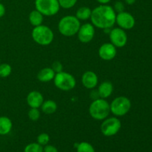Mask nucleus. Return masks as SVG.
<instances>
[{"instance_id":"1","label":"nucleus","mask_w":152,"mask_h":152,"mask_svg":"<svg viewBox=\"0 0 152 152\" xmlns=\"http://www.w3.org/2000/svg\"><path fill=\"white\" fill-rule=\"evenodd\" d=\"M116 15L113 7L108 4H99L92 10L91 22L95 28L105 31L115 25Z\"/></svg>"},{"instance_id":"2","label":"nucleus","mask_w":152,"mask_h":152,"mask_svg":"<svg viewBox=\"0 0 152 152\" xmlns=\"http://www.w3.org/2000/svg\"><path fill=\"white\" fill-rule=\"evenodd\" d=\"M81 23L74 15H67L61 18L58 23V30L62 36L71 37L77 34Z\"/></svg>"},{"instance_id":"3","label":"nucleus","mask_w":152,"mask_h":152,"mask_svg":"<svg viewBox=\"0 0 152 152\" xmlns=\"http://www.w3.org/2000/svg\"><path fill=\"white\" fill-rule=\"evenodd\" d=\"M89 114L96 120H104L111 113L110 104L105 99L98 98L92 101L89 105Z\"/></svg>"},{"instance_id":"4","label":"nucleus","mask_w":152,"mask_h":152,"mask_svg":"<svg viewBox=\"0 0 152 152\" xmlns=\"http://www.w3.org/2000/svg\"><path fill=\"white\" fill-rule=\"evenodd\" d=\"M31 37L37 44L47 46L51 44L54 39V34L50 28L47 25H41L34 27L31 31Z\"/></svg>"},{"instance_id":"5","label":"nucleus","mask_w":152,"mask_h":152,"mask_svg":"<svg viewBox=\"0 0 152 152\" xmlns=\"http://www.w3.org/2000/svg\"><path fill=\"white\" fill-rule=\"evenodd\" d=\"M132 108V102L128 97L120 96L114 98L110 103V110L115 117H120L126 115Z\"/></svg>"},{"instance_id":"6","label":"nucleus","mask_w":152,"mask_h":152,"mask_svg":"<svg viewBox=\"0 0 152 152\" xmlns=\"http://www.w3.org/2000/svg\"><path fill=\"white\" fill-rule=\"evenodd\" d=\"M53 83L58 89L63 91L73 90L77 85L76 79L74 76L65 71L56 73L53 79Z\"/></svg>"},{"instance_id":"7","label":"nucleus","mask_w":152,"mask_h":152,"mask_svg":"<svg viewBox=\"0 0 152 152\" xmlns=\"http://www.w3.org/2000/svg\"><path fill=\"white\" fill-rule=\"evenodd\" d=\"M34 4L36 10L44 16H55L61 8L58 0H35Z\"/></svg>"},{"instance_id":"8","label":"nucleus","mask_w":152,"mask_h":152,"mask_svg":"<svg viewBox=\"0 0 152 152\" xmlns=\"http://www.w3.org/2000/svg\"><path fill=\"white\" fill-rule=\"evenodd\" d=\"M122 123L117 117H108L102 120L100 130L102 134L105 137H112L117 134L120 131Z\"/></svg>"},{"instance_id":"9","label":"nucleus","mask_w":152,"mask_h":152,"mask_svg":"<svg viewBox=\"0 0 152 152\" xmlns=\"http://www.w3.org/2000/svg\"><path fill=\"white\" fill-rule=\"evenodd\" d=\"M110 42L117 48H121L126 46L128 42V36L126 31L120 28H114L109 31Z\"/></svg>"},{"instance_id":"10","label":"nucleus","mask_w":152,"mask_h":152,"mask_svg":"<svg viewBox=\"0 0 152 152\" xmlns=\"http://www.w3.org/2000/svg\"><path fill=\"white\" fill-rule=\"evenodd\" d=\"M135 19L132 13L126 11L120 12L116 15L115 24L118 25L119 28L123 30H131L134 27Z\"/></svg>"},{"instance_id":"11","label":"nucleus","mask_w":152,"mask_h":152,"mask_svg":"<svg viewBox=\"0 0 152 152\" xmlns=\"http://www.w3.org/2000/svg\"><path fill=\"white\" fill-rule=\"evenodd\" d=\"M77 37L82 43H88L93 40L95 35V27L91 23L80 25L77 32Z\"/></svg>"},{"instance_id":"12","label":"nucleus","mask_w":152,"mask_h":152,"mask_svg":"<svg viewBox=\"0 0 152 152\" xmlns=\"http://www.w3.org/2000/svg\"><path fill=\"white\" fill-rule=\"evenodd\" d=\"M117 48L111 42L102 44L98 50L99 57L105 61H111L114 59L117 56Z\"/></svg>"},{"instance_id":"13","label":"nucleus","mask_w":152,"mask_h":152,"mask_svg":"<svg viewBox=\"0 0 152 152\" xmlns=\"http://www.w3.org/2000/svg\"><path fill=\"white\" fill-rule=\"evenodd\" d=\"M82 83L86 88L93 90L97 86L99 79L95 72L92 71H87L82 76Z\"/></svg>"},{"instance_id":"14","label":"nucleus","mask_w":152,"mask_h":152,"mask_svg":"<svg viewBox=\"0 0 152 152\" xmlns=\"http://www.w3.org/2000/svg\"><path fill=\"white\" fill-rule=\"evenodd\" d=\"M26 101L30 108H39L44 102V96L41 92L38 91H32L27 95Z\"/></svg>"},{"instance_id":"15","label":"nucleus","mask_w":152,"mask_h":152,"mask_svg":"<svg viewBox=\"0 0 152 152\" xmlns=\"http://www.w3.org/2000/svg\"><path fill=\"white\" fill-rule=\"evenodd\" d=\"M96 91H97L99 98L106 99L112 94L114 91V86L111 82L104 81L99 84Z\"/></svg>"},{"instance_id":"16","label":"nucleus","mask_w":152,"mask_h":152,"mask_svg":"<svg viewBox=\"0 0 152 152\" xmlns=\"http://www.w3.org/2000/svg\"><path fill=\"white\" fill-rule=\"evenodd\" d=\"M56 73L51 67H46L40 70L37 74V80L41 83H49L53 80Z\"/></svg>"},{"instance_id":"17","label":"nucleus","mask_w":152,"mask_h":152,"mask_svg":"<svg viewBox=\"0 0 152 152\" xmlns=\"http://www.w3.org/2000/svg\"><path fill=\"white\" fill-rule=\"evenodd\" d=\"M13 128V123L9 117L6 116L0 117V135L4 136L11 132Z\"/></svg>"},{"instance_id":"18","label":"nucleus","mask_w":152,"mask_h":152,"mask_svg":"<svg viewBox=\"0 0 152 152\" xmlns=\"http://www.w3.org/2000/svg\"><path fill=\"white\" fill-rule=\"evenodd\" d=\"M28 20H29L31 25H33L34 27H37L42 25L44 16L39 11L35 9V10L31 11V13H29Z\"/></svg>"},{"instance_id":"19","label":"nucleus","mask_w":152,"mask_h":152,"mask_svg":"<svg viewBox=\"0 0 152 152\" xmlns=\"http://www.w3.org/2000/svg\"><path fill=\"white\" fill-rule=\"evenodd\" d=\"M40 108L44 114H52L56 112L58 105L55 101L52 100V99H47L45 101L44 100Z\"/></svg>"},{"instance_id":"20","label":"nucleus","mask_w":152,"mask_h":152,"mask_svg":"<svg viewBox=\"0 0 152 152\" xmlns=\"http://www.w3.org/2000/svg\"><path fill=\"white\" fill-rule=\"evenodd\" d=\"M92 10L87 6H83L77 9L75 16L80 21H86L90 19Z\"/></svg>"},{"instance_id":"21","label":"nucleus","mask_w":152,"mask_h":152,"mask_svg":"<svg viewBox=\"0 0 152 152\" xmlns=\"http://www.w3.org/2000/svg\"><path fill=\"white\" fill-rule=\"evenodd\" d=\"M77 152H95V149L89 142H81L77 145Z\"/></svg>"},{"instance_id":"22","label":"nucleus","mask_w":152,"mask_h":152,"mask_svg":"<svg viewBox=\"0 0 152 152\" xmlns=\"http://www.w3.org/2000/svg\"><path fill=\"white\" fill-rule=\"evenodd\" d=\"M12 67L8 63H0V77L6 78L10 75Z\"/></svg>"},{"instance_id":"23","label":"nucleus","mask_w":152,"mask_h":152,"mask_svg":"<svg viewBox=\"0 0 152 152\" xmlns=\"http://www.w3.org/2000/svg\"><path fill=\"white\" fill-rule=\"evenodd\" d=\"M24 152H43V146L38 142H31L25 146Z\"/></svg>"},{"instance_id":"24","label":"nucleus","mask_w":152,"mask_h":152,"mask_svg":"<svg viewBox=\"0 0 152 152\" xmlns=\"http://www.w3.org/2000/svg\"><path fill=\"white\" fill-rule=\"evenodd\" d=\"M78 0H58L60 7L64 9H71L75 6Z\"/></svg>"},{"instance_id":"25","label":"nucleus","mask_w":152,"mask_h":152,"mask_svg":"<svg viewBox=\"0 0 152 152\" xmlns=\"http://www.w3.org/2000/svg\"><path fill=\"white\" fill-rule=\"evenodd\" d=\"M37 140V142H38L39 145H41L42 146H45L50 142V136L47 133H42L38 135Z\"/></svg>"},{"instance_id":"26","label":"nucleus","mask_w":152,"mask_h":152,"mask_svg":"<svg viewBox=\"0 0 152 152\" xmlns=\"http://www.w3.org/2000/svg\"><path fill=\"white\" fill-rule=\"evenodd\" d=\"M40 111L39 108H31L28 111V117L32 121H37L40 118Z\"/></svg>"},{"instance_id":"27","label":"nucleus","mask_w":152,"mask_h":152,"mask_svg":"<svg viewBox=\"0 0 152 152\" xmlns=\"http://www.w3.org/2000/svg\"><path fill=\"white\" fill-rule=\"evenodd\" d=\"M51 68L53 70L55 73H59L63 71V65L59 61H55L52 64Z\"/></svg>"},{"instance_id":"28","label":"nucleus","mask_w":152,"mask_h":152,"mask_svg":"<svg viewBox=\"0 0 152 152\" xmlns=\"http://www.w3.org/2000/svg\"><path fill=\"white\" fill-rule=\"evenodd\" d=\"M114 11L117 13H120V12H123L125 10V5L123 4V1H117L114 3V5L113 7Z\"/></svg>"},{"instance_id":"29","label":"nucleus","mask_w":152,"mask_h":152,"mask_svg":"<svg viewBox=\"0 0 152 152\" xmlns=\"http://www.w3.org/2000/svg\"><path fill=\"white\" fill-rule=\"evenodd\" d=\"M43 152H59L58 149L52 145H46L43 146Z\"/></svg>"},{"instance_id":"30","label":"nucleus","mask_w":152,"mask_h":152,"mask_svg":"<svg viewBox=\"0 0 152 152\" xmlns=\"http://www.w3.org/2000/svg\"><path fill=\"white\" fill-rule=\"evenodd\" d=\"M5 12H6L5 7H4V5L2 4V3L0 2V19H1V18H2L3 16H4V14H5Z\"/></svg>"},{"instance_id":"31","label":"nucleus","mask_w":152,"mask_h":152,"mask_svg":"<svg viewBox=\"0 0 152 152\" xmlns=\"http://www.w3.org/2000/svg\"><path fill=\"white\" fill-rule=\"evenodd\" d=\"M96 1L100 4H108L111 0H96Z\"/></svg>"},{"instance_id":"32","label":"nucleus","mask_w":152,"mask_h":152,"mask_svg":"<svg viewBox=\"0 0 152 152\" xmlns=\"http://www.w3.org/2000/svg\"><path fill=\"white\" fill-rule=\"evenodd\" d=\"M136 1V0H125V2L127 4H129V5H132L134 4Z\"/></svg>"},{"instance_id":"33","label":"nucleus","mask_w":152,"mask_h":152,"mask_svg":"<svg viewBox=\"0 0 152 152\" xmlns=\"http://www.w3.org/2000/svg\"><path fill=\"white\" fill-rule=\"evenodd\" d=\"M0 1H2V0H0Z\"/></svg>"},{"instance_id":"34","label":"nucleus","mask_w":152,"mask_h":152,"mask_svg":"<svg viewBox=\"0 0 152 152\" xmlns=\"http://www.w3.org/2000/svg\"><path fill=\"white\" fill-rule=\"evenodd\" d=\"M0 80H1V77H0Z\"/></svg>"},{"instance_id":"35","label":"nucleus","mask_w":152,"mask_h":152,"mask_svg":"<svg viewBox=\"0 0 152 152\" xmlns=\"http://www.w3.org/2000/svg\"><path fill=\"white\" fill-rule=\"evenodd\" d=\"M0 63H1V62H0Z\"/></svg>"}]
</instances>
